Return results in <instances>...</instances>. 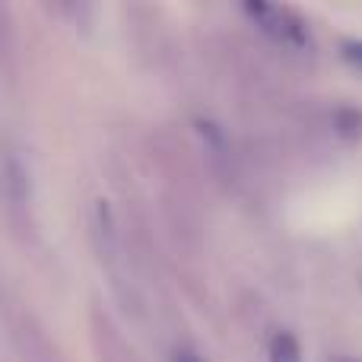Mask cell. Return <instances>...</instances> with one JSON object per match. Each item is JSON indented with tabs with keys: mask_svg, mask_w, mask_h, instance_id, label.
Returning a JSON list of instances; mask_svg holds the SVG:
<instances>
[{
	"mask_svg": "<svg viewBox=\"0 0 362 362\" xmlns=\"http://www.w3.org/2000/svg\"><path fill=\"white\" fill-rule=\"evenodd\" d=\"M245 13L255 19V25L276 45L293 51L312 48V35H308L305 19L289 6H274V4H245Z\"/></svg>",
	"mask_w": 362,
	"mask_h": 362,
	"instance_id": "6da1fadb",
	"label": "cell"
},
{
	"mask_svg": "<svg viewBox=\"0 0 362 362\" xmlns=\"http://www.w3.org/2000/svg\"><path fill=\"white\" fill-rule=\"evenodd\" d=\"M267 356H270V362H302V346L293 334L276 331L274 337H270Z\"/></svg>",
	"mask_w": 362,
	"mask_h": 362,
	"instance_id": "7a4b0ae2",
	"label": "cell"
},
{
	"mask_svg": "<svg viewBox=\"0 0 362 362\" xmlns=\"http://www.w3.org/2000/svg\"><path fill=\"white\" fill-rule=\"evenodd\" d=\"M344 57L353 64V67L362 70V38L359 42H344Z\"/></svg>",
	"mask_w": 362,
	"mask_h": 362,
	"instance_id": "3957f363",
	"label": "cell"
},
{
	"mask_svg": "<svg viewBox=\"0 0 362 362\" xmlns=\"http://www.w3.org/2000/svg\"><path fill=\"white\" fill-rule=\"evenodd\" d=\"M175 362H206V359H204V356H197V353H191V350H181Z\"/></svg>",
	"mask_w": 362,
	"mask_h": 362,
	"instance_id": "277c9868",
	"label": "cell"
},
{
	"mask_svg": "<svg viewBox=\"0 0 362 362\" xmlns=\"http://www.w3.org/2000/svg\"><path fill=\"white\" fill-rule=\"evenodd\" d=\"M340 362H359V359H340Z\"/></svg>",
	"mask_w": 362,
	"mask_h": 362,
	"instance_id": "5b68a950",
	"label": "cell"
}]
</instances>
